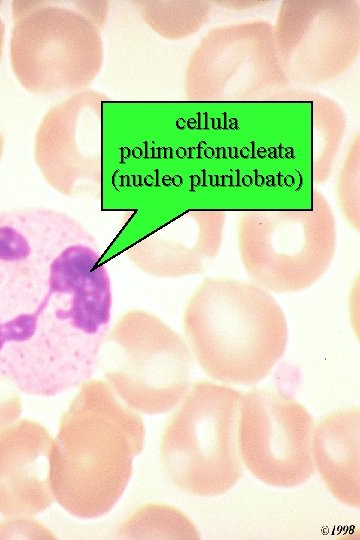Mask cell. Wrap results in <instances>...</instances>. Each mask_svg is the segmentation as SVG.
Wrapping results in <instances>:
<instances>
[{
  "label": "cell",
  "instance_id": "3957f363",
  "mask_svg": "<svg viewBox=\"0 0 360 540\" xmlns=\"http://www.w3.org/2000/svg\"><path fill=\"white\" fill-rule=\"evenodd\" d=\"M183 328L190 349L212 379L251 385L282 358L288 326L270 292L252 281L205 279L190 297Z\"/></svg>",
  "mask_w": 360,
  "mask_h": 540
},
{
  "label": "cell",
  "instance_id": "9c48e42d",
  "mask_svg": "<svg viewBox=\"0 0 360 540\" xmlns=\"http://www.w3.org/2000/svg\"><path fill=\"white\" fill-rule=\"evenodd\" d=\"M103 93L82 90L53 106L40 122L34 157L58 191L74 195L99 189L100 121Z\"/></svg>",
  "mask_w": 360,
  "mask_h": 540
},
{
  "label": "cell",
  "instance_id": "277c9868",
  "mask_svg": "<svg viewBox=\"0 0 360 540\" xmlns=\"http://www.w3.org/2000/svg\"><path fill=\"white\" fill-rule=\"evenodd\" d=\"M12 71L24 89L49 96L82 91L103 61L98 20L85 7L13 1Z\"/></svg>",
  "mask_w": 360,
  "mask_h": 540
},
{
  "label": "cell",
  "instance_id": "52a82bcc",
  "mask_svg": "<svg viewBox=\"0 0 360 540\" xmlns=\"http://www.w3.org/2000/svg\"><path fill=\"white\" fill-rule=\"evenodd\" d=\"M336 226L327 202L316 195L309 211H255L241 218L238 249L249 280L274 293L304 290L330 267Z\"/></svg>",
  "mask_w": 360,
  "mask_h": 540
},
{
  "label": "cell",
  "instance_id": "30bf717a",
  "mask_svg": "<svg viewBox=\"0 0 360 540\" xmlns=\"http://www.w3.org/2000/svg\"><path fill=\"white\" fill-rule=\"evenodd\" d=\"M52 437L42 424L14 421L0 428V514L29 518L54 502L49 479Z\"/></svg>",
  "mask_w": 360,
  "mask_h": 540
},
{
  "label": "cell",
  "instance_id": "8fae6325",
  "mask_svg": "<svg viewBox=\"0 0 360 540\" xmlns=\"http://www.w3.org/2000/svg\"><path fill=\"white\" fill-rule=\"evenodd\" d=\"M180 225L156 232L128 251L143 271L160 277L199 274L218 255L223 236L219 212H191Z\"/></svg>",
  "mask_w": 360,
  "mask_h": 540
},
{
  "label": "cell",
  "instance_id": "7a4b0ae2",
  "mask_svg": "<svg viewBox=\"0 0 360 540\" xmlns=\"http://www.w3.org/2000/svg\"><path fill=\"white\" fill-rule=\"evenodd\" d=\"M144 437L142 418L108 383H83L60 419L50 450L54 501L77 518L106 515L130 481Z\"/></svg>",
  "mask_w": 360,
  "mask_h": 540
},
{
  "label": "cell",
  "instance_id": "6da1fadb",
  "mask_svg": "<svg viewBox=\"0 0 360 540\" xmlns=\"http://www.w3.org/2000/svg\"><path fill=\"white\" fill-rule=\"evenodd\" d=\"M100 259L94 236L65 212L0 211V378L40 397L90 380L112 309Z\"/></svg>",
  "mask_w": 360,
  "mask_h": 540
},
{
  "label": "cell",
  "instance_id": "8992f818",
  "mask_svg": "<svg viewBox=\"0 0 360 540\" xmlns=\"http://www.w3.org/2000/svg\"><path fill=\"white\" fill-rule=\"evenodd\" d=\"M99 365L123 403L155 415L170 411L187 394L192 355L184 340L158 317L132 310L108 332Z\"/></svg>",
  "mask_w": 360,
  "mask_h": 540
},
{
  "label": "cell",
  "instance_id": "ba28073f",
  "mask_svg": "<svg viewBox=\"0 0 360 540\" xmlns=\"http://www.w3.org/2000/svg\"><path fill=\"white\" fill-rule=\"evenodd\" d=\"M313 418L292 397L271 389L241 395L238 447L248 470L275 487H295L314 473Z\"/></svg>",
  "mask_w": 360,
  "mask_h": 540
},
{
  "label": "cell",
  "instance_id": "4fadbf2b",
  "mask_svg": "<svg viewBox=\"0 0 360 540\" xmlns=\"http://www.w3.org/2000/svg\"><path fill=\"white\" fill-rule=\"evenodd\" d=\"M193 524L177 509L148 505L122 523V538H197Z\"/></svg>",
  "mask_w": 360,
  "mask_h": 540
},
{
  "label": "cell",
  "instance_id": "5b68a950",
  "mask_svg": "<svg viewBox=\"0 0 360 540\" xmlns=\"http://www.w3.org/2000/svg\"><path fill=\"white\" fill-rule=\"evenodd\" d=\"M240 398L235 388L209 381H198L188 390L161 437L162 465L175 486L213 497L239 481Z\"/></svg>",
  "mask_w": 360,
  "mask_h": 540
},
{
  "label": "cell",
  "instance_id": "5bb4252c",
  "mask_svg": "<svg viewBox=\"0 0 360 540\" xmlns=\"http://www.w3.org/2000/svg\"><path fill=\"white\" fill-rule=\"evenodd\" d=\"M17 389L0 378V428L16 421L22 412V404Z\"/></svg>",
  "mask_w": 360,
  "mask_h": 540
},
{
  "label": "cell",
  "instance_id": "9a60e30c",
  "mask_svg": "<svg viewBox=\"0 0 360 540\" xmlns=\"http://www.w3.org/2000/svg\"><path fill=\"white\" fill-rule=\"evenodd\" d=\"M0 7H1V1H0ZM4 42H5V24L0 16V61L3 54Z\"/></svg>",
  "mask_w": 360,
  "mask_h": 540
},
{
  "label": "cell",
  "instance_id": "2e32d148",
  "mask_svg": "<svg viewBox=\"0 0 360 540\" xmlns=\"http://www.w3.org/2000/svg\"><path fill=\"white\" fill-rule=\"evenodd\" d=\"M3 147H4V136L0 132V161H1L2 153H3Z\"/></svg>",
  "mask_w": 360,
  "mask_h": 540
},
{
  "label": "cell",
  "instance_id": "7c38bea8",
  "mask_svg": "<svg viewBox=\"0 0 360 540\" xmlns=\"http://www.w3.org/2000/svg\"><path fill=\"white\" fill-rule=\"evenodd\" d=\"M312 458L330 492L342 503L360 505V412L345 408L325 416L312 441Z\"/></svg>",
  "mask_w": 360,
  "mask_h": 540
}]
</instances>
